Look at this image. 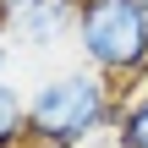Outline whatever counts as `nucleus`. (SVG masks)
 <instances>
[{
	"instance_id": "1",
	"label": "nucleus",
	"mask_w": 148,
	"mask_h": 148,
	"mask_svg": "<svg viewBox=\"0 0 148 148\" xmlns=\"http://www.w3.org/2000/svg\"><path fill=\"white\" fill-rule=\"evenodd\" d=\"M121 110L126 88H115L93 66L55 71L27 93V148H82L99 132H115Z\"/></svg>"
},
{
	"instance_id": "2",
	"label": "nucleus",
	"mask_w": 148,
	"mask_h": 148,
	"mask_svg": "<svg viewBox=\"0 0 148 148\" xmlns=\"http://www.w3.org/2000/svg\"><path fill=\"white\" fill-rule=\"evenodd\" d=\"M77 49L126 93L148 82V0H77Z\"/></svg>"
},
{
	"instance_id": "3",
	"label": "nucleus",
	"mask_w": 148,
	"mask_h": 148,
	"mask_svg": "<svg viewBox=\"0 0 148 148\" xmlns=\"http://www.w3.org/2000/svg\"><path fill=\"white\" fill-rule=\"evenodd\" d=\"M5 38L16 49H27V55L60 49L66 38H77V0H38V5H27L22 16H11Z\"/></svg>"
},
{
	"instance_id": "4",
	"label": "nucleus",
	"mask_w": 148,
	"mask_h": 148,
	"mask_svg": "<svg viewBox=\"0 0 148 148\" xmlns=\"http://www.w3.org/2000/svg\"><path fill=\"white\" fill-rule=\"evenodd\" d=\"M0 148H27V93L0 77Z\"/></svg>"
},
{
	"instance_id": "5",
	"label": "nucleus",
	"mask_w": 148,
	"mask_h": 148,
	"mask_svg": "<svg viewBox=\"0 0 148 148\" xmlns=\"http://www.w3.org/2000/svg\"><path fill=\"white\" fill-rule=\"evenodd\" d=\"M115 148H148V88L126 93V110L115 121Z\"/></svg>"
},
{
	"instance_id": "6",
	"label": "nucleus",
	"mask_w": 148,
	"mask_h": 148,
	"mask_svg": "<svg viewBox=\"0 0 148 148\" xmlns=\"http://www.w3.org/2000/svg\"><path fill=\"white\" fill-rule=\"evenodd\" d=\"M5 66H11V38H5V22H0V77H5Z\"/></svg>"
}]
</instances>
